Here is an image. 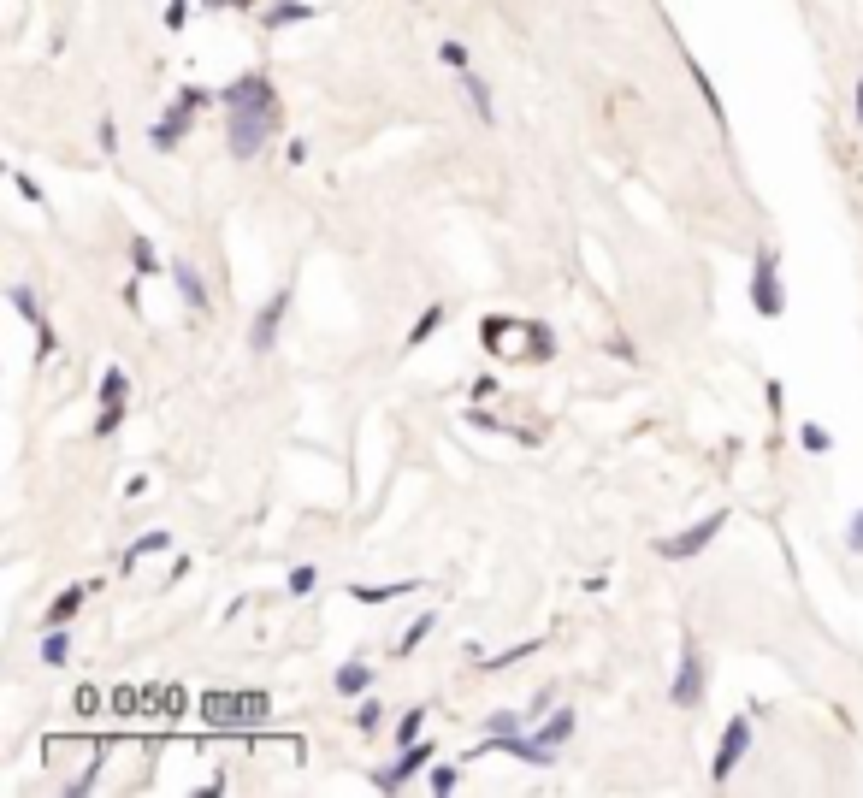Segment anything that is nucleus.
Instances as JSON below:
<instances>
[{"instance_id":"obj_29","label":"nucleus","mask_w":863,"mask_h":798,"mask_svg":"<svg viewBox=\"0 0 863 798\" xmlns=\"http://www.w3.org/2000/svg\"><path fill=\"white\" fill-rule=\"evenodd\" d=\"M444 66L467 71V48H462V42H444Z\"/></svg>"},{"instance_id":"obj_12","label":"nucleus","mask_w":863,"mask_h":798,"mask_svg":"<svg viewBox=\"0 0 863 798\" xmlns=\"http://www.w3.org/2000/svg\"><path fill=\"white\" fill-rule=\"evenodd\" d=\"M172 278H178V290H184V302H190V308H196V314H201V308H207V290H201V272H196V266H190V261H172Z\"/></svg>"},{"instance_id":"obj_5","label":"nucleus","mask_w":863,"mask_h":798,"mask_svg":"<svg viewBox=\"0 0 863 798\" xmlns=\"http://www.w3.org/2000/svg\"><path fill=\"white\" fill-rule=\"evenodd\" d=\"M722 527H728V515H710V521H698V527H686V532H674V538H663L657 550H663L668 562H686V556H698V550H704V544H710Z\"/></svg>"},{"instance_id":"obj_9","label":"nucleus","mask_w":863,"mask_h":798,"mask_svg":"<svg viewBox=\"0 0 863 798\" xmlns=\"http://www.w3.org/2000/svg\"><path fill=\"white\" fill-rule=\"evenodd\" d=\"M704 698V657H698V645H686V657H680V680H674V704L680 710H692Z\"/></svg>"},{"instance_id":"obj_28","label":"nucleus","mask_w":863,"mask_h":798,"mask_svg":"<svg viewBox=\"0 0 863 798\" xmlns=\"http://www.w3.org/2000/svg\"><path fill=\"white\" fill-rule=\"evenodd\" d=\"M491 733H521V716H515V710H503V716H491Z\"/></svg>"},{"instance_id":"obj_10","label":"nucleus","mask_w":863,"mask_h":798,"mask_svg":"<svg viewBox=\"0 0 863 798\" xmlns=\"http://www.w3.org/2000/svg\"><path fill=\"white\" fill-rule=\"evenodd\" d=\"M426 763H432V751H420V739H414V745H402V757H397V763H391L385 775H373V781H379V793H397L402 781H408V775H420Z\"/></svg>"},{"instance_id":"obj_4","label":"nucleus","mask_w":863,"mask_h":798,"mask_svg":"<svg viewBox=\"0 0 863 798\" xmlns=\"http://www.w3.org/2000/svg\"><path fill=\"white\" fill-rule=\"evenodd\" d=\"M751 302H757V314H763V320H775V314L787 308V290H781V266H775V255H757V272H751Z\"/></svg>"},{"instance_id":"obj_20","label":"nucleus","mask_w":863,"mask_h":798,"mask_svg":"<svg viewBox=\"0 0 863 798\" xmlns=\"http://www.w3.org/2000/svg\"><path fill=\"white\" fill-rule=\"evenodd\" d=\"M438 326H444V308H426V314L414 320V337H408V343H426V337L438 332Z\"/></svg>"},{"instance_id":"obj_1","label":"nucleus","mask_w":863,"mask_h":798,"mask_svg":"<svg viewBox=\"0 0 863 798\" xmlns=\"http://www.w3.org/2000/svg\"><path fill=\"white\" fill-rule=\"evenodd\" d=\"M225 113H231V154L249 160V154H261V142L272 136V125H278V95H272V83H266L261 71H255V77H237V83L225 89Z\"/></svg>"},{"instance_id":"obj_26","label":"nucleus","mask_w":863,"mask_h":798,"mask_svg":"<svg viewBox=\"0 0 863 798\" xmlns=\"http://www.w3.org/2000/svg\"><path fill=\"white\" fill-rule=\"evenodd\" d=\"M798 438H804V450H816V456H822V450H828V444H834V438H828V432H822V426H804V432H798Z\"/></svg>"},{"instance_id":"obj_16","label":"nucleus","mask_w":863,"mask_h":798,"mask_svg":"<svg viewBox=\"0 0 863 798\" xmlns=\"http://www.w3.org/2000/svg\"><path fill=\"white\" fill-rule=\"evenodd\" d=\"M125 391H131V379H125V373L113 367V373L101 379V402H107V408H125Z\"/></svg>"},{"instance_id":"obj_30","label":"nucleus","mask_w":863,"mask_h":798,"mask_svg":"<svg viewBox=\"0 0 863 798\" xmlns=\"http://www.w3.org/2000/svg\"><path fill=\"white\" fill-rule=\"evenodd\" d=\"M119 420H125V408H101V420H95V432H119Z\"/></svg>"},{"instance_id":"obj_13","label":"nucleus","mask_w":863,"mask_h":798,"mask_svg":"<svg viewBox=\"0 0 863 798\" xmlns=\"http://www.w3.org/2000/svg\"><path fill=\"white\" fill-rule=\"evenodd\" d=\"M83 598H89V586H71V592H60V598H54V609H48V627H66L71 615L83 609Z\"/></svg>"},{"instance_id":"obj_18","label":"nucleus","mask_w":863,"mask_h":798,"mask_svg":"<svg viewBox=\"0 0 863 798\" xmlns=\"http://www.w3.org/2000/svg\"><path fill=\"white\" fill-rule=\"evenodd\" d=\"M568 733H574V710H556V716H550V728L538 733V739H544V745H562Z\"/></svg>"},{"instance_id":"obj_6","label":"nucleus","mask_w":863,"mask_h":798,"mask_svg":"<svg viewBox=\"0 0 863 798\" xmlns=\"http://www.w3.org/2000/svg\"><path fill=\"white\" fill-rule=\"evenodd\" d=\"M201 101H207L201 89H184V95L172 101V113H166V119L154 125V142H160V148H178V136L190 131V119H196V107H201Z\"/></svg>"},{"instance_id":"obj_17","label":"nucleus","mask_w":863,"mask_h":798,"mask_svg":"<svg viewBox=\"0 0 863 798\" xmlns=\"http://www.w3.org/2000/svg\"><path fill=\"white\" fill-rule=\"evenodd\" d=\"M66 657H71V639H66V633H60V627H54V633H42V663L60 668Z\"/></svg>"},{"instance_id":"obj_27","label":"nucleus","mask_w":863,"mask_h":798,"mask_svg":"<svg viewBox=\"0 0 863 798\" xmlns=\"http://www.w3.org/2000/svg\"><path fill=\"white\" fill-rule=\"evenodd\" d=\"M432 627H438V621H432V615H420V621H414V627H408V639H402V651H414V645H420V639H426V633H432Z\"/></svg>"},{"instance_id":"obj_3","label":"nucleus","mask_w":863,"mask_h":798,"mask_svg":"<svg viewBox=\"0 0 863 798\" xmlns=\"http://www.w3.org/2000/svg\"><path fill=\"white\" fill-rule=\"evenodd\" d=\"M201 716H207L213 728H237V722H255V716H266V698H261V692H249V698L207 692V698H201Z\"/></svg>"},{"instance_id":"obj_24","label":"nucleus","mask_w":863,"mask_h":798,"mask_svg":"<svg viewBox=\"0 0 863 798\" xmlns=\"http://www.w3.org/2000/svg\"><path fill=\"white\" fill-rule=\"evenodd\" d=\"M355 728H361V733H373V728H379V698H367V704L355 710Z\"/></svg>"},{"instance_id":"obj_23","label":"nucleus","mask_w":863,"mask_h":798,"mask_svg":"<svg viewBox=\"0 0 863 798\" xmlns=\"http://www.w3.org/2000/svg\"><path fill=\"white\" fill-rule=\"evenodd\" d=\"M420 716H426V710H408V716L397 722V739H402V745H414V739H420Z\"/></svg>"},{"instance_id":"obj_19","label":"nucleus","mask_w":863,"mask_h":798,"mask_svg":"<svg viewBox=\"0 0 863 798\" xmlns=\"http://www.w3.org/2000/svg\"><path fill=\"white\" fill-rule=\"evenodd\" d=\"M107 704H113L107 692H95V686H77V710H83V716H101Z\"/></svg>"},{"instance_id":"obj_11","label":"nucleus","mask_w":863,"mask_h":798,"mask_svg":"<svg viewBox=\"0 0 863 798\" xmlns=\"http://www.w3.org/2000/svg\"><path fill=\"white\" fill-rule=\"evenodd\" d=\"M284 308H290V296L278 290V296L261 308V320H255V337H249L255 349H272V343H278V320H284Z\"/></svg>"},{"instance_id":"obj_2","label":"nucleus","mask_w":863,"mask_h":798,"mask_svg":"<svg viewBox=\"0 0 863 798\" xmlns=\"http://www.w3.org/2000/svg\"><path fill=\"white\" fill-rule=\"evenodd\" d=\"M485 343L497 355H550V332L544 326H515V320H485Z\"/></svg>"},{"instance_id":"obj_32","label":"nucleus","mask_w":863,"mask_h":798,"mask_svg":"<svg viewBox=\"0 0 863 798\" xmlns=\"http://www.w3.org/2000/svg\"><path fill=\"white\" fill-rule=\"evenodd\" d=\"M846 538H852V550H863V509L852 515V527H846Z\"/></svg>"},{"instance_id":"obj_14","label":"nucleus","mask_w":863,"mask_h":798,"mask_svg":"<svg viewBox=\"0 0 863 798\" xmlns=\"http://www.w3.org/2000/svg\"><path fill=\"white\" fill-rule=\"evenodd\" d=\"M373 686V668L367 663H343L337 668V692H367Z\"/></svg>"},{"instance_id":"obj_22","label":"nucleus","mask_w":863,"mask_h":798,"mask_svg":"<svg viewBox=\"0 0 863 798\" xmlns=\"http://www.w3.org/2000/svg\"><path fill=\"white\" fill-rule=\"evenodd\" d=\"M314 580H320V568H308V562H302V568H296V574H290V592H296V598H302V592H314Z\"/></svg>"},{"instance_id":"obj_8","label":"nucleus","mask_w":863,"mask_h":798,"mask_svg":"<svg viewBox=\"0 0 863 798\" xmlns=\"http://www.w3.org/2000/svg\"><path fill=\"white\" fill-rule=\"evenodd\" d=\"M491 751H509V757H521L532 769H550V763H556V745L527 739V733H491Z\"/></svg>"},{"instance_id":"obj_7","label":"nucleus","mask_w":863,"mask_h":798,"mask_svg":"<svg viewBox=\"0 0 863 798\" xmlns=\"http://www.w3.org/2000/svg\"><path fill=\"white\" fill-rule=\"evenodd\" d=\"M745 751H751V722H745V716H733L728 733H722V751H716V763H710V775H716V781H728Z\"/></svg>"},{"instance_id":"obj_21","label":"nucleus","mask_w":863,"mask_h":798,"mask_svg":"<svg viewBox=\"0 0 863 798\" xmlns=\"http://www.w3.org/2000/svg\"><path fill=\"white\" fill-rule=\"evenodd\" d=\"M296 18H308V6H296V0H284V6H272L266 12V24L278 30V24H296Z\"/></svg>"},{"instance_id":"obj_31","label":"nucleus","mask_w":863,"mask_h":798,"mask_svg":"<svg viewBox=\"0 0 863 798\" xmlns=\"http://www.w3.org/2000/svg\"><path fill=\"white\" fill-rule=\"evenodd\" d=\"M131 261L142 266V272H154V249H148V243H131Z\"/></svg>"},{"instance_id":"obj_25","label":"nucleus","mask_w":863,"mask_h":798,"mask_svg":"<svg viewBox=\"0 0 863 798\" xmlns=\"http://www.w3.org/2000/svg\"><path fill=\"white\" fill-rule=\"evenodd\" d=\"M12 308H18L24 320H36V326H42V314H36V296H30V290H12Z\"/></svg>"},{"instance_id":"obj_15","label":"nucleus","mask_w":863,"mask_h":798,"mask_svg":"<svg viewBox=\"0 0 863 798\" xmlns=\"http://www.w3.org/2000/svg\"><path fill=\"white\" fill-rule=\"evenodd\" d=\"M467 101H473V113H479V119H497L491 89H485V77H473V71H467Z\"/></svg>"}]
</instances>
